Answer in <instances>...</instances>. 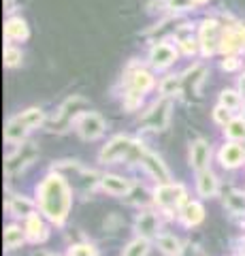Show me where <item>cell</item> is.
Masks as SVG:
<instances>
[{"label":"cell","mask_w":245,"mask_h":256,"mask_svg":"<svg viewBox=\"0 0 245 256\" xmlns=\"http://www.w3.org/2000/svg\"><path fill=\"white\" fill-rule=\"evenodd\" d=\"M241 92H243V94H245V77H243V79H241Z\"/></svg>","instance_id":"4dcf8cb0"},{"label":"cell","mask_w":245,"mask_h":256,"mask_svg":"<svg viewBox=\"0 0 245 256\" xmlns=\"http://www.w3.org/2000/svg\"><path fill=\"white\" fill-rule=\"evenodd\" d=\"M141 162H143V166L149 171L152 178H156L158 182H162V184H169V180H171L169 169L164 166V162L156 154H152V152H145V154L141 156Z\"/></svg>","instance_id":"8992f818"},{"label":"cell","mask_w":245,"mask_h":256,"mask_svg":"<svg viewBox=\"0 0 245 256\" xmlns=\"http://www.w3.org/2000/svg\"><path fill=\"white\" fill-rule=\"evenodd\" d=\"M21 60V52H17L15 47H6L4 50V64L6 66H17Z\"/></svg>","instance_id":"4316f807"},{"label":"cell","mask_w":245,"mask_h":256,"mask_svg":"<svg viewBox=\"0 0 245 256\" xmlns=\"http://www.w3.org/2000/svg\"><path fill=\"white\" fill-rule=\"evenodd\" d=\"M239 102H241V98H239V94L237 92H224L222 94V107H226V109H237L239 107Z\"/></svg>","instance_id":"484cf974"},{"label":"cell","mask_w":245,"mask_h":256,"mask_svg":"<svg viewBox=\"0 0 245 256\" xmlns=\"http://www.w3.org/2000/svg\"><path fill=\"white\" fill-rule=\"evenodd\" d=\"M9 210L13 216H32V203L21 196H13L9 203Z\"/></svg>","instance_id":"ac0fdd59"},{"label":"cell","mask_w":245,"mask_h":256,"mask_svg":"<svg viewBox=\"0 0 245 256\" xmlns=\"http://www.w3.org/2000/svg\"><path fill=\"white\" fill-rule=\"evenodd\" d=\"M26 228H28L30 239H43L45 237V226H43L41 218H38V214L28 216V226Z\"/></svg>","instance_id":"ffe728a7"},{"label":"cell","mask_w":245,"mask_h":256,"mask_svg":"<svg viewBox=\"0 0 245 256\" xmlns=\"http://www.w3.org/2000/svg\"><path fill=\"white\" fill-rule=\"evenodd\" d=\"M213 118H216V122H220V124H228L231 122V109H226V107H218L216 109V114H213Z\"/></svg>","instance_id":"f1b7e54d"},{"label":"cell","mask_w":245,"mask_h":256,"mask_svg":"<svg viewBox=\"0 0 245 256\" xmlns=\"http://www.w3.org/2000/svg\"><path fill=\"white\" fill-rule=\"evenodd\" d=\"M149 60H152L154 66L164 68L175 60V50H173L171 45H156L152 50V54H149Z\"/></svg>","instance_id":"30bf717a"},{"label":"cell","mask_w":245,"mask_h":256,"mask_svg":"<svg viewBox=\"0 0 245 256\" xmlns=\"http://www.w3.org/2000/svg\"><path fill=\"white\" fill-rule=\"evenodd\" d=\"M196 184H199V192H201V196L205 198H209L213 196L218 192V180H216V175H213L211 171H199V180H196Z\"/></svg>","instance_id":"4fadbf2b"},{"label":"cell","mask_w":245,"mask_h":256,"mask_svg":"<svg viewBox=\"0 0 245 256\" xmlns=\"http://www.w3.org/2000/svg\"><path fill=\"white\" fill-rule=\"evenodd\" d=\"M181 218L186 224H199L203 220V207L199 203H188L181 212Z\"/></svg>","instance_id":"e0dca14e"},{"label":"cell","mask_w":245,"mask_h":256,"mask_svg":"<svg viewBox=\"0 0 245 256\" xmlns=\"http://www.w3.org/2000/svg\"><path fill=\"white\" fill-rule=\"evenodd\" d=\"M152 86H154V79H152V75H149L147 70H137V73H134V77H132V90H134V94H143Z\"/></svg>","instance_id":"2e32d148"},{"label":"cell","mask_w":245,"mask_h":256,"mask_svg":"<svg viewBox=\"0 0 245 256\" xmlns=\"http://www.w3.org/2000/svg\"><path fill=\"white\" fill-rule=\"evenodd\" d=\"M132 146H134V143H132L128 137L120 134V137L111 139L105 148H102V152H100V160H102V162H115V160H122L124 156L128 158V156H130V152H132Z\"/></svg>","instance_id":"7a4b0ae2"},{"label":"cell","mask_w":245,"mask_h":256,"mask_svg":"<svg viewBox=\"0 0 245 256\" xmlns=\"http://www.w3.org/2000/svg\"><path fill=\"white\" fill-rule=\"evenodd\" d=\"M147 250H149V246L145 242V237H139L128 244V248L124 250V256H145Z\"/></svg>","instance_id":"7402d4cb"},{"label":"cell","mask_w":245,"mask_h":256,"mask_svg":"<svg viewBox=\"0 0 245 256\" xmlns=\"http://www.w3.org/2000/svg\"><path fill=\"white\" fill-rule=\"evenodd\" d=\"M70 256H96V254H94V250L90 246H77V248H73Z\"/></svg>","instance_id":"f546056e"},{"label":"cell","mask_w":245,"mask_h":256,"mask_svg":"<svg viewBox=\"0 0 245 256\" xmlns=\"http://www.w3.org/2000/svg\"><path fill=\"white\" fill-rule=\"evenodd\" d=\"M158 248H160L167 256H179V252H181L179 242L175 237H171V235H162L160 239H158Z\"/></svg>","instance_id":"d6986e66"},{"label":"cell","mask_w":245,"mask_h":256,"mask_svg":"<svg viewBox=\"0 0 245 256\" xmlns=\"http://www.w3.org/2000/svg\"><path fill=\"white\" fill-rule=\"evenodd\" d=\"M100 184H102V188H105L109 194H115V196L126 194V192L130 190V184L126 182L124 178H117V175H105V178L100 180Z\"/></svg>","instance_id":"5bb4252c"},{"label":"cell","mask_w":245,"mask_h":256,"mask_svg":"<svg viewBox=\"0 0 245 256\" xmlns=\"http://www.w3.org/2000/svg\"><path fill=\"white\" fill-rule=\"evenodd\" d=\"M179 88H181V79H179V77H167V79L162 82L160 90H162L164 96H171V94H175Z\"/></svg>","instance_id":"d4e9b609"},{"label":"cell","mask_w":245,"mask_h":256,"mask_svg":"<svg viewBox=\"0 0 245 256\" xmlns=\"http://www.w3.org/2000/svg\"><path fill=\"white\" fill-rule=\"evenodd\" d=\"M17 118L28 128H34V126H41L43 124V111L41 109H28V111H23V114H19Z\"/></svg>","instance_id":"44dd1931"},{"label":"cell","mask_w":245,"mask_h":256,"mask_svg":"<svg viewBox=\"0 0 245 256\" xmlns=\"http://www.w3.org/2000/svg\"><path fill=\"white\" fill-rule=\"evenodd\" d=\"M220 160H222V164L228 166V169L239 166L245 160V150L239 146V143H228V146H224L222 152H220Z\"/></svg>","instance_id":"ba28073f"},{"label":"cell","mask_w":245,"mask_h":256,"mask_svg":"<svg viewBox=\"0 0 245 256\" xmlns=\"http://www.w3.org/2000/svg\"><path fill=\"white\" fill-rule=\"evenodd\" d=\"M4 36L9 41H21V38L28 36V26L21 18H11L4 24Z\"/></svg>","instance_id":"8fae6325"},{"label":"cell","mask_w":245,"mask_h":256,"mask_svg":"<svg viewBox=\"0 0 245 256\" xmlns=\"http://www.w3.org/2000/svg\"><path fill=\"white\" fill-rule=\"evenodd\" d=\"M209 156H211V150L205 141H194L192 148H190V162L196 171H205L207 169V162H209Z\"/></svg>","instance_id":"52a82bcc"},{"label":"cell","mask_w":245,"mask_h":256,"mask_svg":"<svg viewBox=\"0 0 245 256\" xmlns=\"http://www.w3.org/2000/svg\"><path fill=\"white\" fill-rule=\"evenodd\" d=\"M192 2H196V4H203V2H207V0H192Z\"/></svg>","instance_id":"1f68e13d"},{"label":"cell","mask_w":245,"mask_h":256,"mask_svg":"<svg viewBox=\"0 0 245 256\" xmlns=\"http://www.w3.org/2000/svg\"><path fill=\"white\" fill-rule=\"evenodd\" d=\"M169 118H171L169 100H158L152 107V111H147V116L143 118V124L147 128H152V130H162V128H167Z\"/></svg>","instance_id":"277c9868"},{"label":"cell","mask_w":245,"mask_h":256,"mask_svg":"<svg viewBox=\"0 0 245 256\" xmlns=\"http://www.w3.org/2000/svg\"><path fill=\"white\" fill-rule=\"evenodd\" d=\"M186 192H184V186H179V184H162L160 188L156 190V203L160 207H167V210H171V207H177L181 201H184Z\"/></svg>","instance_id":"3957f363"},{"label":"cell","mask_w":245,"mask_h":256,"mask_svg":"<svg viewBox=\"0 0 245 256\" xmlns=\"http://www.w3.org/2000/svg\"><path fill=\"white\" fill-rule=\"evenodd\" d=\"M41 210L53 222H62L70 207V192L60 175H51L41 184Z\"/></svg>","instance_id":"6da1fadb"},{"label":"cell","mask_w":245,"mask_h":256,"mask_svg":"<svg viewBox=\"0 0 245 256\" xmlns=\"http://www.w3.org/2000/svg\"><path fill=\"white\" fill-rule=\"evenodd\" d=\"M137 230H139V235H143V237L154 235L156 230H158V218H156V214H152V212L141 214L139 220H137Z\"/></svg>","instance_id":"9a60e30c"},{"label":"cell","mask_w":245,"mask_h":256,"mask_svg":"<svg viewBox=\"0 0 245 256\" xmlns=\"http://www.w3.org/2000/svg\"><path fill=\"white\" fill-rule=\"evenodd\" d=\"M21 242H23V233H21V228H17V226H9V228L4 230V246L9 248V250H13V248H17Z\"/></svg>","instance_id":"603a6c76"},{"label":"cell","mask_w":245,"mask_h":256,"mask_svg":"<svg viewBox=\"0 0 245 256\" xmlns=\"http://www.w3.org/2000/svg\"><path fill=\"white\" fill-rule=\"evenodd\" d=\"M77 130L83 139H96L105 130V122L98 114H83L77 122Z\"/></svg>","instance_id":"5b68a950"},{"label":"cell","mask_w":245,"mask_h":256,"mask_svg":"<svg viewBox=\"0 0 245 256\" xmlns=\"http://www.w3.org/2000/svg\"><path fill=\"white\" fill-rule=\"evenodd\" d=\"M30 130V128L21 122V120L15 116L9 124H6V128H4V139L9 141V143H21V139L26 137V132Z\"/></svg>","instance_id":"7c38bea8"},{"label":"cell","mask_w":245,"mask_h":256,"mask_svg":"<svg viewBox=\"0 0 245 256\" xmlns=\"http://www.w3.org/2000/svg\"><path fill=\"white\" fill-rule=\"evenodd\" d=\"M226 205L231 207L233 212L239 214V212L245 210V196L243 194H231V196H228V201H226Z\"/></svg>","instance_id":"83f0119b"},{"label":"cell","mask_w":245,"mask_h":256,"mask_svg":"<svg viewBox=\"0 0 245 256\" xmlns=\"http://www.w3.org/2000/svg\"><path fill=\"white\" fill-rule=\"evenodd\" d=\"M226 134L231 139H245V122L243 120H231L226 124Z\"/></svg>","instance_id":"cb8c5ba5"},{"label":"cell","mask_w":245,"mask_h":256,"mask_svg":"<svg viewBox=\"0 0 245 256\" xmlns=\"http://www.w3.org/2000/svg\"><path fill=\"white\" fill-rule=\"evenodd\" d=\"M201 43H203V52L205 54H213L216 52L218 43H222L218 38V24L216 22H207L201 30Z\"/></svg>","instance_id":"9c48e42d"}]
</instances>
